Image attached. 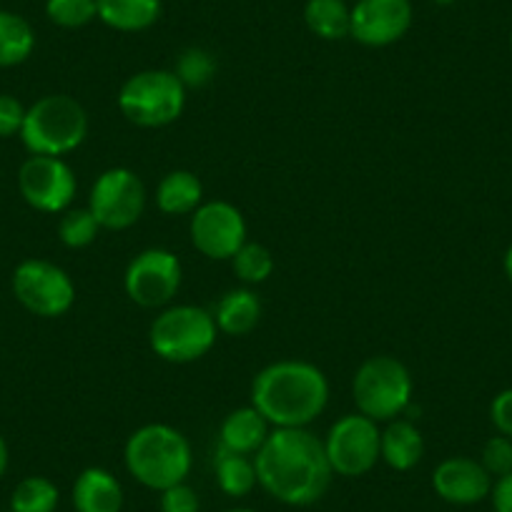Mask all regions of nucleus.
Here are the masks:
<instances>
[{"label":"nucleus","mask_w":512,"mask_h":512,"mask_svg":"<svg viewBox=\"0 0 512 512\" xmlns=\"http://www.w3.org/2000/svg\"><path fill=\"white\" fill-rule=\"evenodd\" d=\"M254 465L262 490L292 507L322 500L334 477L324 440L309 427H274L254 455Z\"/></svg>","instance_id":"1"},{"label":"nucleus","mask_w":512,"mask_h":512,"mask_svg":"<svg viewBox=\"0 0 512 512\" xmlns=\"http://www.w3.org/2000/svg\"><path fill=\"white\" fill-rule=\"evenodd\" d=\"M329 405V379L317 364L279 359L251 382V407L272 427H309Z\"/></svg>","instance_id":"2"},{"label":"nucleus","mask_w":512,"mask_h":512,"mask_svg":"<svg viewBox=\"0 0 512 512\" xmlns=\"http://www.w3.org/2000/svg\"><path fill=\"white\" fill-rule=\"evenodd\" d=\"M123 462L136 482L149 490L164 492L186 482L194 465V452L184 432L164 422H151L131 432L123 447Z\"/></svg>","instance_id":"3"},{"label":"nucleus","mask_w":512,"mask_h":512,"mask_svg":"<svg viewBox=\"0 0 512 512\" xmlns=\"http://www.w3.org/2000/svg\"><path fill=\"white\" fill-rule=\"evenodd\" d=\"M88 136V113L66 93H51L26 108L21 141L31 156H58L76 151Z\"/></svg>","instance_id":"4"},{"label":"nucleus","mask_w":512,"mask_h":512,"mask_svg":"<svg viewBox=\"0 0 512 512\" xmlns=\"http://www.w3.org/2000/svg\"><path fill=\"white\" fill-rule=\"evenodd\" d=\"M412 392H415V382H412L410 369L390 354L364 359L352 379L357 412L384 425L410 410Z\"/></svg>","instance_id":"5"},{"label":"nucleus","mask_w":512,"mask_h":512,"mask_svg":"<svg viewBox=\"0 0 512 512\" xmlns=\"http://www.w3.org/2000/svg\"><path fill=\"white\" fill-rule=\"evenodd\" d=\"M219 327L214 314L196 304L166 307L151 322L149 344L159 359L169 364H191L214 349Z\"/></svg>","instance_id":"6"},{"label":"nucleus","mask_w":512,"mask_h":512,"mask_svg":"<svg viewBox=\"0 0 512 512\" xmlns=\"http://www.w3.org/2000/svg\"><path fill=\"white\" fill-rule=\"evenodd\" d=\"M118 111L139 128H164L179 121L186 108V86L174 71H139L118 91Z\"/></svg>","instance_id":"7"},{"label":"nucleus","mask_w":512,"mask_h":512,"mask_svg":"<svg viewBox=\"0 0 512 512\" xmlns=\"http://www.w3.org/2000/svg\"><path fill=\"white\" fill-rule=\"evenodd\" d=\"M13 294L18 304L43 319H58L76 304V284L66 269L46 259H26L13 272Z\"/></svg>","instance_id":"8"},{"label":"nucleus","mask_w":512,"mask_h":512,"mask_svg":"<svg viewBox=\"0 0 512 512\" xmlns=\"http://www.w3.org/2000/svg\"><path fill=\"white\" fill-rule=\"evenodd\" d=\"M88 209L98 226L108 231H126L144 216L146 186L136 171L126 166L106 169L91 186Z\"/></svg>","instance_id":"9"},{"label":"nucleus","mask_w":512,"mask_h":512,"mask_svg":"<svg viewBox=\"0 0 512 512\" xmlns=\"http://www.w3.org/2000/svg\"><path fill=\"white\" fill-rule=\"evenodd\" d=\"M379 422L369 420L362 412L344 415L329 427L324 437V452L339 477H362L379 462Z\"/></svg>","instance_id":"10"},{"label":"nucleus","mask_w":512,"mask_h":512,"mask_svg":"<svg viewBox=\"0 0 512 512\" xmlns=\"http://www.w3.org/2000/svg\"><path fill=\"white\" fill-rule=\"evenodd\" d=\"M181 279H184V272H181L179 256L161 246H151L128 262L123 289H126V297L139 307L161 309L179 294Z\"/></svg>","instance_id":"11"},{"label":"nucleus","mask_w":512,"mask_h":512,"mask_svg":"<svg viewBox=\"0 0 512 512\" xmlns=\"http://www.w3.org/2000/svg\"><path fill=\"white\" fill-rule=\"evenodd\" d=\"M18 191L31 209L63 214L76 199L78 181L71 166L58 156H28L18 169Z\"/></svg>","instance_id":"12"},{"label":"nucleus","mask_w":512,"mask_h":512,"mask_svg":"<svg viewBox=\"0 0 512 512\" xmlns=\"http://www.w3.org/2000/svg\"><path fill=\"white\" fill-rule=\"evenodd\" d=\"M191 244L214 262H231L246 244V219L229 201H204L191 214Z\"/></svg>","instance_id":"13"},{"label":"nucleus","mask_w":512,"mask_h":512,"mask_svg":"<svg viewBox=\"0 0 512 512\" xmlns=\"http://www.w3.org/2000/svg\"><path fill=\"white\" fill-rule=\"evenodd\" d=\"M410 0H357L349 36L367 48H384L402 41L412 26Z\"/></svg>","instance_id":"14"},{"label":"nucleus","mask_w":512,"mask_h":512,"mask_svg":"<svg viewBox=\"0 0 512 512\" xmlns=\"http://www.w3.org/2000/svg\"><path fill=\"white\" fill-rule=\"evenodd\" d=\"M432 487L450 505H477L490 497L492 477L472 457H447L432 472Z\"/></svg>","instance_id":"15"},{"label":"nucleus","mask_w":512,"mask_h":512,"mask_svg":"<svg viewBox=\"0 0 512 512\" xmlns=\"http://www.w3.org/2000/svg\"><path fill=\"white\" fill-rule=\"evenodd\" d=\"M272 425L256 407L246 405L229 412L219 427V450L236 452V455L254 457L267 442Z\"/></svg>","instance_id":"16"},{"label":"nucleus","mask_w":512,"mask_h":512,"mask_svg":"<svg viewBox=\"0 0 512 512\" xmlns=\"http://www.w3.org/2000/svg\"><path fill=\"white\" fill-rule=\"evenodd\" d=\"M76 512H121L123 487L116 475L103 467H86L73 482Z\"/></svg>","instance_id":"17"},{"label":"nucleus","mask_w":512,"mask_h":512,"mask_svg":"<svg viewBox=\"0 0 512 512\" xmlns=\"http://www.w3.org/2000/svg\"><path fill=\"white\" fill-rule=\"evenodd\" d=\"M422 455H425V437L415 422L402 417L387 422L379 440V460L384 465L395 472H410L412 467L420 465Z\"/></svg>","instance_id":"18"},{"label":"nucleus","mask_w":512,"mask_h":512,"mask_svg":"<svg viewBox=\"0 0 512 512\" xmlns=\"http://www.w3.org/2000/svg\"><path fill=\"white\" fill-rule=\"evenodd\" d=\"M214 322L221 334L229 337H246L256 329L262 319V299L256 297L251 287H236L226 292L214 307Z\"/></svg>","instance_id":"19"},{"label":"nucleus","mask_w":512,"mask_h":512,"mask_svg":"<svg viewBox=\"0 0 512 512\" xmlns=\"http://www.w3.org/2000/svg\"><path fill=\"white\" fill-rule=\"evenodd\" d=\"M204 204V186L194 171H169L156 186V206L166 216H189Z\"/></svg>","instance_id":"20"},{"label":"nucleus","mask_w":512,"mask_h":512,"mask_svg":"<svg viewBox=\"0 0 512 512\" xmlns=\"http://www.w3.org/2000/svg\"><path fill=\"white\" fill-rule=\"evenodd\" d=\"M98 21L121 33L149 31L161 18V0H96Z\"/></svg>","instance_id":"21"},{"label":"nucleus","mask_w":512,"mask_h":512,"mask_svg":"<svg viewBox=\"0 0 512 512\" xmlns=\"http://www.w3.org/2000/svg\"><path fill=\"white\" fill-rule=\"evenodd\" d=\"M304 23L322 41H342L349 36L352 8L344 0H307Z\"/></svg>","instance_id":"22"},{"label":"nucleus","mask_w":512,"mask_h":512,"mask_svg":"<svg viewBox=\"0 0 512 512\" xmlns=\"http://www.w3.org/2000/svg\"><path fill=\"white\" fill-rule=\"evenodd\" d=\"M36 51V33L26 18L0 11V68L26 63Z\"/></svg>","instance_id":"23"},{"label":"nucleus","mask_w":512,"mask_h":512,"mask_svg":"<svg viewBox=\"0 0 512 512\" xmlns=\"http://www.w3.org/2000/svg\"><path fill=\"white\" fill-rule=\"evenodd\" d=\"M214 472L221 492L229 497H246L256 485H259V480H256L254 457L236 455V452L219 450V447H216Z\"/></svg>","instance_id":"24"},{"label":"nucleus","mask_w":512,"mask_h":512,"mask_svg":"<svg viewBox=\"0 0 512 512\" xmlns=\"http://www.w3.org/2000/svg\"><path fill=\"white\" fill-rule=\"evenodd\" d=\"M61 492L48 477L33 475L16 485L11 495V512H56Z\"/></svg>","instance_id":"25"},{"label":"nucleus","mask_w":512,"mask_h":512,"mask_svg":"<svg viewBox=\"0 0 512 512\" xmlns=\"http://www.w3.org/2000/svg\"><path fill=\"white\" fill-rule=\"evenodd\" d=\"M231 269L244 287H256L274 274V256L264 244L246 241L231 259Z\"/></svg>","instance_id":"26"},{"label":"nucleus","mask_w":512,"mask_h":512,"mask_svg":"<svg viewBox=\"0 0 512 512\" xmlns=\"http://www.w3.org/2000/svg\"><path fill=\"white\" fill-rule=\"evenodd\" d=\"M98 231H101V226H98L96 216L91 214L88 206L63 211L61 221H58V239L68 249H86L96 241Z\"/></svg>","instance_id":"27"},{"label":"nucleus","mask_w":512,"mask_h":512,"mask_svg":"<svg viewBox=\"0 0 512 512\" xmlns=\"http://www.w3.org/2000/svg\"><path fill=\"white\" fill-rule=\"evenodd\" d=\"M174 73L186 88H201L214 78L216 61L204 48H186L179 56V61H176Z\"/></svg>","instance_id":"28"},{"label":"nucleus","mask_w":512,"mask_h":512,"mask_svg":"<svg viewBox=\"0 0 512 512\" xmlns=\"http://www.w3.org/2000/svg\"><path fill=\"white\" fill-rule=\"evenodd\" d=\"M48 21L56 23L58 28H83L98 18L96 0H48L46 3Z\"/></svg>","instance_id":"29"},{"label":"nucleus","mask_w":512,"mask_h":512,"mask_svg":"<svg viewBox=\"0 0 512 512\" xmlns=\"http://www.w3.org/2000/svg\"><path fill=\"white\" fill-rule=\"evenodd\" d=\"M482 467L490 472V477H505L512 472V440L505 435L490 437L482 447V457H480Z\"/></svg>","instance_id":"30"},{"label":"nucleus","mask_w":512,"mask_h":512,"mask_svg":"<svg viewBox=\"0 0 512 512\" xmlns=\"http://www.w3.org/2000/svg\"><path fill=\"white\" fill-rule=\"evenodd\" d=\"M23 118H26V106L16 96L0 93V139L21 136Z\"/></svg>","instance_id":"31"},{"label":"nucleus","mask_w":512,"mask_h":512,"mask_svg":"<svg viewBox=\"0 0 512 512\" xmlns=\"http://www.w3.org/2000/svg\"><path fill=\"white\" fill-rule=\"evenodd\" d=\"M161 512H199V495L191 485L179 482L161 492Z\"/></svg>","instance_id":"32"},{"label":"nucleus","mask_w":512,"mask_h":512,"mask_svg":"<svg viewBox=\"0 0 512 512\" xmlns=\"http://www.w3.org/2000/svg\"><path fill=\"white\" fill-rule=\"evenodd\" d=\"M490 420L495 425L497 435H505L512 440V387L497 392L490 405Z\"/></svg>","instance_id":"33"},{"label":"nucleus","mask_w":512,"mask_h":512,"mask_svg":"<svg viewBox=\"0 0 512 512\" xmlns=\"http://www.w3.org/2000/svg\"><path fill=\"white\" fill-rule=\"evenodd\" d=\"M492 507L495 512H512V472L510 475L500 477V480L492 485Z\"/></svg>","instance_id":"34"},{"label":"nucleus","mask_w":512,"mask_h":512,"mask_svg":"<svg viewBox=\"0 0 512 512\" xmlns=\"http://www.w3.org/2000/svg\"><path fill=\"white\" fill-rule=\"evenodd\" d=\"M8 462H11V452H8V442H6V437L0 435V477L6 475Z\"/></svg>","instance_id":"35"},{"label":"nucleus","mask_w":512,"mask_h":512,"mask_svg":"<svg viewBox=\"0 0 512 512\" xmlns=\"http://www.w3.org/2000/svg\"><path fill=\"white\" fill-rule=\"evenodd\" d=\"M502 267H505L507 279H510V284H512V244H510V249L505 251V262H502Z\"/></svg>","instance_id":"36"},{"label":"nucleus","mask_w":512,"mask_h":512,"mask_svg":"<svg viewBox=\"0 0 512 512\" xmlns=\"http://www.w3.org/2000/svg\"><path fill=\"white\" fill-rule=\"evenodd\" d=\"M437 6H452V3H455V0H435Z\"/></svg>","instance_id":"37"},{"label":"nucleus","mask_w":512,"mask_h":512,"mask_svg":"<svg viewBox=\"0 0 512 512\" xmlns=\"http://www.w3.org/2000/svg\"><path fill=\"white\" fill-rule=\"evenodd\" d=\"M226 512H254V510H246V507H234V510H226Z\"/></svg>","instance_id":"38"},{"label":"nucleus","mask_w":512,"mask_h":512,"mask_svg":"<svg viewBox=\"0 0 512 512\" xmlns=\"http://www.w3.org/2000/svg\"><path fill=\"white\" fill-rule=\"evenodd\" d=\"M510 48H512V36H510Z\"/></svg>","instance_id":"39"}]
</instances>
